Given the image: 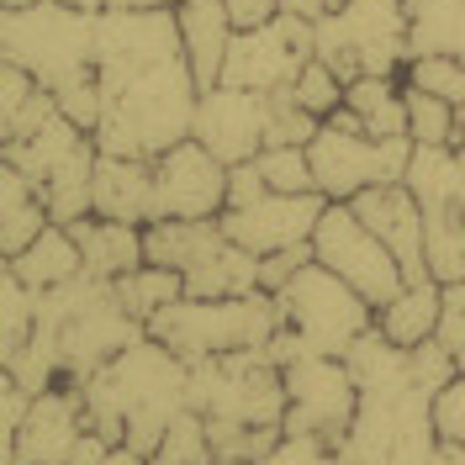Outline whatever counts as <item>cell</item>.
I'll use <instances>...</instances> for the list:
<instances>
[{
	"label": "cell",
	"mask_w": 465,
	"mask_h": 465,
	"mask_svg": "<svg viewBox=\"0 0 465 465\" xmlns=\"http://www.w3.org/2000/svg\"><path fill=\"white\" fill-rule=\"evenodd\" d=\"M80 391H85V423L95 434L153 455L164 429L191 407V365L170 344L143 333L101 371L80 376Z\"/></svg>",
	"instance_id": "cell-2"
},
{
	"label": "cell",
	"mask_w": 465,
	"mask_h": 465,
	"mask_svg": "<svg viewBox=\"0 0 465 465\" xmlns=\"http://www.w3.org/2000/svg\"><path fill=\"white\" fill-rule=\"evenodd\" d=\"M260 465H339V455H333V444H322V439L286 434Z\"/></svg>",
	"instance_id": "cell-36"
},
{
	"label": "cell",
	"mask_w": 465,
	"mask_h": 465,
	"mask_svg": "<svg viewBox=\"0 0 465 465\" xmlns=\"http://www.w3.org/2000/svg\"><path fill=\"white\" fill-rule=\"evenodd\" d=\"M349 206H354V212L371 223V232L397 254L407 281H434V275H429V223H423V206H418V196L407 191L402 180H397V185H371V191H360Z\"/></svg>",
	"instance_id": "cell-18"
},
{
	"label": "cell",
	"mask_w": 465,
	"mask_h": 465,
	"mask_svg": "<svg viewBox=\"0 0 465 465\" xmlns=\"http://www.w3.org/2000/svg\"><path fill=\"white\" fill-rule=\"evenodd\" d=\"M0 148H5V164H16L37 185L54 223H80V217L95 212L101 143H95L90 127L58 112V101L48 90H37L16 122H0Z\"/></svg>",
	"instance_id": "cell-3"
},
{
	"label": "cell",
	"mask_w": 465,
	"mask_h": 465,
	"mask_svg": "<svg viewBox=\"0 0 465 465\" xmlns=\"http://www.w3.org/2000/svg\"><path fill=\"white\" fill-rule=\"evenodd\" d=\"M281 371H286V434H307L339 450L360 412V386L349 365L339 354H302Z\"/></svg>",
	"instance_id": "cell-13"
},
{
	"label": "cell",
	"mask_w": 465,
	"mask_h": 465,
	"mask_svg": "<svg viewBox=\"0 0 465 465\" xmlns=\"http://www.w3.org/2000/svg\"><path fill=\"white\" fill-rule=\"evenodd\" d=\"M281 302L275 291H243V296H180L164 312L148 318V333L170 344L185 365L212 360V354H238V349H264L281 328Z\"/></svg>",
	"instance_id": "cell-5"
},
{
	"label": "cell",
	"mask_w": 465,
	"mask_h": 465,
	"mask_svg": "<svg viewBox=\"0 0 465 465\" xmlns=\"http://www.w3.org/2000/svg\"><path fill=\"white\" fill-rule=\"evenodd\" d=\"M232 11V27H264V22H275L281 16V0H228Z\"/></svg>",
	"instance_id": "cell-40"
},
{
	"label": "cell",
	"mask_w": 465,
	"mask_h": 465,
	"mask_svg": "<svg viewBox=\"0 0 465 465\" xmlns=\"http://www.w3.org/2000/svg\"><path fill=\"white\" fill-rule=\"evenodd\" d=\"M174 16H180V37H185V58L196 69V85H223V64H228V48L238 37L228 0H180Z\"/></svg>",
	"instance_id": "cell-20"
},
{
	"label": "cell",
	"mask_w": 465,
	"mask_h": 465,
	"mask_svg": "<svg viewBox=\"0 0 465 465\" xmlns=\"http://www.w3.org/2000/svg\"><path fill=\"white\" fill-rule=\"evenodd\" d=\"M439 465H465V444H444L439 450Z\"/></svg>",
	"instance_id": "cell-42"
},
{
	"label": "cell",
	"mask_w": 465,
	"mask_h": 465,
	"mask_svg": "<svg viewBox=\"0 0 465 465\" xmlns=\"http://www.w3.org/2000/svg\"><path fill=\"white\" fill-rule=\"evenodd\" d=\"M22 5H37V0H5V11H22Z\"/></svg>",
	"instance_id": "cell-44"
},
{
	"label": "cell",
	"mask_w": 465,
	"mask_h": 465,
	"mask_svg": "<svg viewBox=\"0 0 465 465\" xmlns=\"http://www.w3.org/2000/svg\"><path fill=\"white\" fill-rule=\"evenodd\" d=\"M402 80L418 90H434L439 101H450L465 127V58H412L402 69Z\"/></svg>",
	"instance_id": "cell-32"
},
{
	"label": "cell",
	"mask_w": 465,
	"mask_h": 465,
	"mask_svg": "<svg viewBox=\"0 0 465 465\" xmlns=\"http://www.w3.org/2000/svg\"><path fill=\"white\" fill-rule=\"evenodd\" d=\"M116 296H122V307L133 312V318L148 328V318L153 312H164L170 302H180L185 296V275L180 270H170V264H138V270H127L122 281H116Z\"/></svg>",
	"instance_id": "cell-28"
},
{
	"label": "cell",
	"mask_w": 465,
	"mask_h": 465,
	"mask_svg": "<svg viewBox=\"0 0 465 465\" xmlns=\"http://www.w3.org/2000/svg\"><path fill=\"white\" fill-rule=\"evenodd\" d=\"M85 391L80 381H58L32 397V412L16 434H5V460L16 465H64L85 434Z\"/></svg>",
	"instance_id": "cell-17"
},
{
	"label": "cell",
	"mask_w": 465,
	"mask_h": 465,
	"mask_svg": "<svg viewBox=\"0 0 465 465\" xmlns=\"http://www.w3.org/2000/svg\"><path fill=\"white\" fill-rule=\"evenodd\" d=\"M80 254H85V270L90 275H106V281H122L127 270L148 264V243H143V228L138 223H112V217H80L69 223Z\"/></svg>",
	"instance_id": "cell-22"
},
{
	"label": "cell",
	"mask_w": 465,
	"mask_h": 465,
	"mask_svg": "<svg viewBox=\"0 0 465 465\" xmlns=\"http://www.w3.org/2000/svg\"><path fill=\"white\" fill-rule=\"evenodd\" d=\"M275 302H281L286 328L312 349V354H339V360H344L349 344H354L365 328H376V307L349 286L344 275H333V270L318 264V260L302 264L286 286L275 291Z\"/></svg>",
	"instance_id": "cell-10"
},
{
	"label": "cell",
	"mask_w": 465,
	"mask_h": 465,
	"mask_svg": "<svg viewBox=\"0 0 465 465\" xmlns=\"http://www.w3.org/2000/svg\"><path fill=\"white\" fill-rule=\"evenodd\" d=\"M95 37H101V11H80L69 0H37L22 11H0L5 64H22L48 95L95 80Z\"/></svg>",
	"instance_id": "cell-4"
},
{
	"label": "cell",
	"mask_w": 465,
	"mask_h": 465,
	"mask_svg": "<svg viewBox=\"0 0 465 465\" xmlns=\"http://www.w3.org/2000/svg\"><path fill=\"white\" fill-rule=\"evenodd\" d=\"M191 407L206 423L286 429V371L264 349L196 360L191 365Z\"/></svg>",
	"instance_id": "cell-7"
},
{
	"label": "cell",
	"mask_w": 465,
	"mask_h": 465,
	"mask_svg": "<svg viewBox=\"0 0 465 465\" xmlns=\"http://www.w3.org/2000/svg\"><path fill=\"white\" fill-rule=\"evenodd\" d=\"M407 133H412V143H465L460 112L418 85H407Z\"/></svg>",
	"instance_id": "cell-29"
},
{
	"label": "cell",
	"mask_w": 465,
	"mask_h": 465,
	"mask_svg": "<svg viewBox=\"0 0 465 465\" xmlns=\"http://www.w3.org/2000/svg\"><path fill=\"white\" fill-rule=\"evenodd\" d=\"M296 101L307 106V112L318 116V122H328V116H339L344 112V90H349V80L339 74V69H328L322 58H312L302 74H296Z\"/></svg>",
	"instance_id": "cell-33"
},
{
	"label": "cell",
	"mask_w": 465,
	"mask_h": 465,
	"mask_svg": "<svg viewBox=\"0 0 465 465\" xmlns=\"http://www.w3.org/2000/svg\"><path fill=\"white\" fill-rule=\"evenodd\" d=\"M148 260L185 275V296H243L260 291V254L232 243L217 217H170L143 228Z\"/></svg>",
	"instance_id": "cell-6"
},
{
	"label": "cell",
	"mask_w": 465,
	"mask_h": 465,
	"mask_svg": "<svg viewBox=\"0 0 465 465\" xmlns=\"http://www.w3.org/2000/svg\"><path fill=\"white\" fill-rule=\"evenodd\" d=\"M312 254H318V264H328L333 275H344L371 307H386V302L407 286L397 254L371 232V223H365L349 202H328L322 206L318 232H312Z\"/></svg>",
	"instance_id": "cell-12"
},
{
	"label": "cell",
	"mask_w": 465,
	"mask_h": 465,
	"mask_svg": "<svg viewBox=\"0 0 465 465\" xmlns=\"http://www.w3.org/2000/svg\"><path fill=\"white\" fill-rule=\"evenodd\" d=\"M444 349H465V281H450L444 286V318H439V333H434Z\"/></svg>",
	"instance_id": "cell-38"
},
{
	"label": "cell",
	"mask_w": 465,
	"mask_h": 465,
	"mask_svg": "<svg viewBox=\"0 0 465 465\" xmlns=\"http://www.w3.org/2000/svg\"><path fill=\"white\" fill-rule=\"evenodd\" d=\"M37 80H32L22 64H5V90H0V122H16V116L27 112V101L37 95Z\"/></svg>",
	"instance_id": "cell-39"
},
{
	"label": "cell",
	"mask_w": 465,
	"mask_h": 465,
	"mask_svg": "<svg viewBox=\"0 0 465 465\" xmlns=\"http://www.w3.org/2000/svg\"><path fill=\"white\" fill-rule=\"evenodd\" d=\"M328 196L322 191H270L264 185L260 164H232L228 174V212L217 217L228 228L232 243H243L249 254H275V249H291V243H312L318 232V217Z\"/></svg>",
	"instance_id": "cell-8"
},
{
	"label": "cell",
	"mask_w": 465,
	"mask_h": 465,
	"mask_svg": "<svg viewBox=\"0 0 465 465\" xmlns=\"http://www.w3.org/2000/svg\"><path fill=\"white\" fill-rule=\"evenodd\" d=\"M344 112L371 138H412L407 133V80H397V74H360V80H349Z\"/></svg>",
	"instance_id": "cell-24"
},
{
	"label": "cell",
	"mask_w": 465,
	"mask_h": 465,
	"mask_svg": "<svg viewBox=\"0 0 465 465\" xmlns=\"http://www.w3.org/2000/svg\"><path fill=\"white\" fill-rule=\"evenodd\" d=\"M455 360H460V371H465V349H460V354H455Z\"/></svg>",
	"instance_id": "cell-46"
},
{
	"label": "cell",
	"mask_w": 465,
	"mask_h": 465,
	"mask_svg": "<svg viewBox=\"0 0 465 465\" xmlns=\"http://www.w3.org/2000/svg\"><path fill=\"white\" fill-rule=\"evenodd\" d=\"M95 217L148 228V217H153V159L101 153V164H95Z\"/></svg>",
	"instance_id": "cell-21"
},
{
	"label": "cell",
	"mask_w": 465,
	"mask_h": 465,
	"mask_svg": "<svg viewBox=\"0 0 465 465\" xmlns=\"http://www.w3.org/2000/svg\"><path fill=\"white\" fill-rule=\"evenodd\" d=\"M402 185L418 196L423 223L465 217V143H412Z\"/></svg>",
	"instance_id": "cell-19"
},
{
	"label": "cell",
	"mask_w": 465,
	"mask_h": 465,
	"mask_svg": "<svg viewBox=\"0 0 465 465\" xmlns=\"http://www.w3.org/2000/svg\"><path fill=\"white\" fill-rule=\"evenodd\" d=\"M95 80H101V153L159 159L196 127V69L185 58L174 5L153 11H101L95 37Z\"/></svg>",
	"instance_id": "cell-1"
},
{
	"label": "cell",
	"mask_w": 465,
	"mask_h": 465,
	"mask_svg": "<svg viewBox=\"0 0 465 465\" xmlns=\"http://www.w3.org/2000/svg\"><path fill=\"white\" fill-rule=\"evenodd\" d=\"M80 11H153V5H180V0H69Z\"/></svg>",
	"instance_id": "cell-41"
},
{
	"label": "cell",
	"mask_w": 465,
	"mask_h": 465,
	"mask_svg": "<svg viewBox=\"0 0 465 465\" xmlns=\"http://www.w3.org/2000/svg\"><path fill=\"white\" fill-rule=\"evenodd\" d=\"M254 164H260V174H264L270 191H318V180H312V159H307V148L302 143L264 148Z\"/></svg>",
	"instance_id": "cell-34"
},
{
	"label": "cell",
	"mask_w": 465,
	"mask_h": 465,
	"mask_svg": "<svg viewBox=\"0 0 465 465\" xmlns=\"http://www.w3.org/2000/svg\"><path fill=\"white\" fill-rule=\"evenodd\" d=\"M318 32V58L339 69L344 80L360 74H402L412 48H407V0H349L312 22Z\"/></svg>",
	"instance_id": "cell-9"
},
{
	"label": "cell",
	"mask_w": 465,
	"mask_h": 465,
	"mask_svg": "<svg viewBox=\"0 0 465 465\" xmlns=\"http://www.w3.org/2000/svg\"><path fill=\"white\" fill-rule=\"evenodd\" d=\"M212 465H254V460H238V455H217Z\"/></svg>",
	"instance_id": "cell-43"
},
{
	"label": "cell",
	"mask_w": 465,
	"mask_h": 465,
	"mask_svg": "<svg viewBox=\"0 0 465 465\" xmlns=\"http://www.w3.org/2000/svg\"><path fill=\"white\" fill-rule=\"evenodd\" d=\"M434 429L444 444H465V371L434 397Z\"/></svg>",
	"instance_id": "cell-35"
},
{
	"label": "cell",
	"mask_w": 465,
	"mask_h": 465,
	"mask_svg": "<svg viewBox=\"0 0 465 465\" xmlns=\"http://www.w3.org/2000/svg\"><path fill=\"white\" fill-rule=\"evenodd\" d=\"M5 270L22 275L32 291H54V286H69V281L85 270V254H80V243H74L69 223H54V228L37 232L22 254H11Z\"/></svg>",
	"instance_id": "cell-23"
},
{
	"label": "cell",
	"mask_w": 465,
	"mask_h": 465,
	"mask_svg": "<svg viewBox=\"0 0 465 465\" xmlns=\"http://www.w3.org/2000/svg\"><path fill=\"white\" fill-rule=\"evenodd\" d=\"M37 333V291L5 270V302H0V354H16Z\"/></svg>",
	"instance_id": "cell-30"
},
{
	"label": "cell",
	"mask_w": 465,
	"mask_h": 465,
	"mask_svg": "<svg viewBox=\"0 0 465 465\" xmlns=\"http://www.w3.org/2000/svg\"><path fill=\"white\" fill-rule=\"evenodd\" d=\"M153 455H164V460H174V465H212L217 450H212V434H206V418L196 407H185L170 429H164V439H159Z\"/></svg>",
	"instance_id": "cell-31"
},
{
	"label": "cell",
	"mask_w": 465,
	"mask_h": 465,
	"mask_svg": "<svg viewBox=\"0 0 465 465\" xmlns=\"http://www.w3.org/2000/svg\"><path fill=\"white\" fill-rule=\"evenodd\" d=\"M191 138L206 143L223 164H249L270 143V95L238 85H212L196 101V127Z\"/></svg>",
	"instance_id": "cell-16"
},
{
	"label": "cell",
	"mask_w": 465,
	"mask_h": 465,
	"mask_svg": "<svg viewBox=\"0 0 465 465\" xmlns=\"http://www.w3.org/2000/svg\"><path fill=\"white\" fill-rule=\"evenodd\" d=\"M318 58V32L307 16H291L281 11L275 22L264 27H243L232 37L228 48V64H223V85H238V90H291L296 74Z\"/></svg>",
	"instance_id": "cell-14"
},
{
	"label": "cell",
	"mask_w": 465,
	"mask_h": 465,
	"mask_svg": "<svg viewBox=\"0 0 465 465\" xmlns=\"http://www.w3.org/2000/svg\"><path fill=\"white\" fill-rule=\"evenodd\" d=\"M439 318H444V286L439 281H407L386 307H376V328L391 344H407V349L434 339Z\"/></svg>",
	"instance_id": "cell-25"
},
{
	"label": "cell",
	"mask_w": 465,
	"mask_h": 465,
	"mask_svg": "<svg viewBox=\"0 0 465 465\" xmlns=\"http://www.w3.org/2000/svg\"><path fill=\"white\" fill-rule=\"evenodd\" d=\"M407 48L412 58H465V0H407Z\"/></svg>",
	"instance_id": "cell-26"
},
{
	"label": "cell",
	"mask_w": 465,
	"mask_h": 465,
	"mask_svg": "<svg viewBox=\"0 0 465 465\" xmlns=\"http://www.w3.org/2000/svg\"><path fill=\"white\" fill-rule=\"evenodd\" d=\"M148 465H174V460H164V455H148Z\"/></svg>",
	"instance_id": "cell-45"
},
{
	"label": "cell",
	"mask_w": 465,
	"mask_h": 465,
	"mask_svg": "<svg viewBox=\"0 0 465 465\" xmlns=\"http://www.w3.org/2000/svg\"><path fill=\"white\" fill-rule=\"evenodd\" d=\"M43 228H54L48 202L37 196V185H32L16 164H5V170H0V254H5V260L22 254Z\"/></svg>",
	"instance_id": "cell-27"
},
{
	"label": "cell",
	"mask_w": 465,
	"mask_h": 465,
	"mask_svg": "<svg viewBox=\"0 0 465 465\" xmlns=\"http://www.w3.org/2000/svg\"><path fill=\"white\" fill-rule=\"evenodd\" d=\"M228 174L217 153L196 138L174 143L170 153L153 159V217L148 223H170V217H223L228 212Z\"/></svg>",
	"instance_id": "cell-15"
},
{
	"label": "cell",
	"mask_w": 465,
	"mask_h": 465,
	"mask_svg": "<svg viewBox=\"0 0 465 465\" xmlns=\"http://www.w3.org/2000/svg\"><path fill=\"white\" fill-rule=\"evenodd\" d=\"M307 159H312V180L328 202H354L371 185L402 180L407 159H412V138H371L349 112H339L312 133Z\"/></svg>",
	"instance_id": "cell-11"
},
{
	"label": "cell",
	"mask_w": 465,
	"mask_h": 465,
	"mask_svg": "<svg viewBox=\"0 0 465 465\" xmlns=\"http://www.w3.org/2000/svg\"><path fill=\"white\" fill-rule=\"evenodd\" d=\"M318 254H312V243H291V249H275V254H264L260 260V286L264 291H281L302 270V264H312Z\"/></svg>",
	"instance_id": "cell-37"
}]
</instances>
